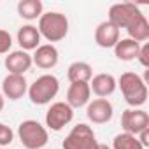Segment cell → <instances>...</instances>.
Segmentation results:
<instances>
[{"label": "cell", "mask_w": 149, "mask_h": 149, "mask_svg": "<svg viewBox=\"0 0 149 149\" xmlns=\"http://www.w3.org/2000/svg\"><path fill=\"white\" fill-rule=\"evenodd\" d=\"M121 125L125 133L137 137L144 128L149 126V114L140 109H126L121 116Z\"/></svg>", "instance_id": "ba28073f"}, {"label": "cell", "mask_w": 149, "mask_h": 149, "mask_svg": "<svg viewBox=\"0 0 149 149\" xmlns=\"http://www.w3.org/2000/svg\"><path fill=\"white\" fill-rule=\"evenodd\" d=\"M32 63H35L39 68H53L58 63V49L53 44H42L35 49V54L32 58Z\"/></svg>", "instance_id": "4fadbf2b"}, {"label": "cell", "mask_w": 149, "mask_h": 149, "mask_svg": "<svg viewBox=\"0 0 149 149\" xmlns=\"http://www.w3.org/2000/svg\"><path fill=\"white\" fill-rule=\"evenodd\" d=\"M28 90V83L25 76H16V74H9L2 83V91L9 100H19Z\"/></svg>", "instance_id": "8fae6325"}, {"label": "cell", "mask_w": 149, "mask_h": 149, "mask_svg": "<svg viewBox=\"0 0 149 149\" xmlns=\"http://www.w3.org/2000/svg\"><path fill=\"white\" fill-rule=\"evenodd\" d=\"M119 40V30L111 25L109 21H104L97 26L95 30V42L100 46V47H114Z\"/></svg>", "instance_id": "5bb4252c"}, {"label": "cell", "mask_w": 149, "mask_h": 149, "mask_svg": "<svg viewBox=\"0 0 149 149\" xmlns=\"http://www.w3.org/2000/svg\"><path fill=\"white\" fill-rule=\"evenodd\" d=\"M97 149H111V147H109V146H105V144H98V147H97Z\"/></svg>", "instance_id": "4316f807"}, {"label": "cell", "mask_w": 149, "mask_h": 149, "mask_svg": "<svg viewBox=\"0 0 149 149\" xmlns=\"http://www.w3.org/2000/svg\"><path fill=\"white\" fill-rule=\"evenodd\" d=\"M60 90V83L54 76L51 74H44V76L37 77L35 83L28 88V97L32 100V104L35 105H44L49 104L51 98H54L58 95Z\"/></svg>", "instance_id": "3957f363"}, {"label": "cell", "mask_w": 149, "mask_h": 149, "mask_svg": "<svg viewBox=\"0 0 149 149\" xmlns=\"http://www.w3.org/2000/svg\"><path fill=\"white\" fill-rule=\"evenodd\" d=\"M18 44L21 46V51L37 49L40 44V33H39L37 26H32V25L21 26L18 30Z\"/></svg>", "instance_id": "2e32d148"}, {"label": "cell", "mask_w": 149, "mask_h": 149, "mask_svg": "<svg viewBox=\"0 0 149 149\" xmlns=\"http://www.w3.org/2000/svg\"><path fill=\"white\" fill-rule=\"evenodd\" d=\"M61 147L63 149H97L98 140L95 137L93 128L81 123L77 126H74L72 132L65 137Z\"/></svg>", "instance_id": "5b68a950"}, {"label": "cell", "mask_w": 149, "mask_h": 149, "mask_svg": "<svg viewBox=\"0 0 149 149\" xmlns=\"http://www.w3.org/2000/svg\"><path fill=\"white\" fill-rule=\"evenodd\" d=\"M18 137L26 149H40L47 144V130L35 119H26L18 128Z\"/></svg>", "instance_id": "277c9868"}, {"label": "cell", "mask_w": 149, "mask_h": 149, "mask_svg": "<svg viewBox=\"0 0 149 149\" xmlns=\"http://www.w3.org/2000/svg\"><path fill=\"white\" fill-rule=\"evenodd\" d=\"M67 77L70 83H90L93 77V68L86 61H74L67 70Z\"/></svg>", "instance_id": "e0dca14e"}, {"label": "cell", "mask_w": 149, "mask_h": 149, "mask_svg": "<svg viewBox=\"0 0 149 149\" xmlns=\"http://www.w3.org/2000/svg\"><path fill=\"white\" fill-rule=\"evenodd\" d=\"M39 33L49 42H58L68 33V19L61 13H46L39 18Z\"/></svg>", "instance_id": "7a4b0ae2"}, {"label": "cell", "mask_w": 149, "mask_h": 149, "mask_svg": "<svg viewBox=\"0 0 149 149\" xmlns=\"http://www.w3.org/2000/svg\"><path fill=\"white\" fill-rule=\"evenodd\" d=\"M140 9L132 4V2H123V4H114L109 9V23L114 25L118 30L119 28H128L139 16H140Z\"/></svg>", "instance_id": "8992f818"}, {"label": "cell", "mask_w": 149, "mask_h": 149, "mask_svg": "<svg viewBox=\"0 0 149 149\" xmlns=\"http://www.w3.org/2000/svg\"><path fill=\"white\" fill-rule=\"evenodd\" d=\"M137 140L142 144V147H147V146H149V126L144 128V130L137 135Z\"/></svg>", "instance_id": "d4e9b609"}, {"label": "cell", "mask_w": 149, "mask_h": 149, "mask_svg": "<svg viewBox=\"0 0 149 149\" xmlns=\"http://www.w3.org/2000/svg\"><path fill=\"white\" fill-rule=\"evenodd\" d=\"M116 84L121 88V93H123L128 105L139 107V105L146 104V100H147V86H146V81L140 79V76H137L135 72L121 74V77H119V81H116Z\"/></svg>", "instance_id": "6da1fadb"}, {"label": "cell", "mask_w": 149, "mask_h": 149, "mask_svg": "<svg viewBox=\"0 0 149 149\" xmlns=\"http://www.w3.org/2000/svg\"><path fill=\"white\" fill-rule=\"evenodd\" d=\"M88 119L95 125H104L112 119V104L107 98H95L88 104L86 109Z\"/></svg>", "instance_id": "9c48e42d"}, {"label": "cell", "mask_w": 149, "mask_h": 149, "mask_svg": "<svg viewBox=\"0 0 149 149\" xmlns=\"http://www.w3.org/2000/svg\"><path fill=\"white\" fill-rule=\"evenodd\" d=\"M90 83H70V88L67 91V104L72 109H79L90 102Z\"/></svg>", "instance_id": "7c38bea8"}, {"label": "cell", "mask_w": 149, "mask_h": 149, "mask_svg": "<svg viewBox=\"0 0 149 149\" xmlns=\"http://www.w3.org/2000/svg\"><path fill=\"white\" fill-rule=\"evenodd\" d=\"M112 149H144L142 144L137 140L135 135L130 133H119L112 140Z\"/></svg>", "instance_id": "44dd1931"}, {"label": "cell", "mask_w": 149, "mask_h": 149, "mask_svg": "<svg viewBox=\"0 0 149 149\" xmlns=\"http://www.w3.org/2000/svg\"><path fill=\"white\" fill-rule=\"evenodd\" d=\"M42 2L40 0H21L18 4V14L23 19H37L42 16Z\"/></svg>", "instance_id": "ffe728a7"}, {"label": "cell", "mask_w": 149, "mask_h": 149, "mask_svg": "<svg viewBox=\"0 0 149 149\" xmlns=\"http://www.w3.org/2000/svg\"><path fill=\"white\" fill-rule=\"evenodd\" d=\"M6 68L9 70V74H16V76H23L25 72L30 70L32 67V56L26 51H13L9 56H6L4 61Z\"/></svg>", "instance_id": "30bf717a"}, {"label": "cell", "mask_w": 149, "mask_h": 149, "mask_svg": "<svg viewBox=\"0 0 149 149\" xmlns=\"http://www.w3.org/2000/svg\"><path fill=\"white\" fill-rule=\"evenodd\" d=\"M139 49H140L139 42H135L132 39H119L118 44L114 46V54L121 61H132V60L137 58Z\"/></svg>", "instance_id": "ac0fdd59"}, {"label": "cell", "mask_w": 149, "mask_h": 149, "mask_svg": "<svg viewBox=\"0 0 149 149\" xmlns=\"http://www.w3.org/2000/svg\"><path fill=\"white\" fill-rule=\"evenodd\" d=\"M13 137H14L13 130L4 123H0V146H9L13 142Z\"/></svg>", "instance_id": "603a6c76"}, {"label": "cell", "mask_w": 149, "mask_h": 149, "mask_svg": "<svg viewBox=\"0 0 149 149\" xmlns=\"http://www.w3.org/2000/svg\"><path fill=\"white\" fill-rule=\"evenodd\" d=\"M72 118H74V109L65 102H56L46 112V125H47V128L60 132L65 125H68L72 121Z\"/></svg>", "instance_id": "52a82bcc"}, {"label": "cell", "mask_w": 149, "mask_h": 149, "mask_svg": "<svg viewBox=\"0 0 149 149\" xmlns=\"http://www.w3.org/2000/svg\"><path fill=\"white\" fill-rule=\"evenodd\" d=\"M126 32H128V39H132V40H135V42H144V40H147L149 39V23H147V19H146V16L144 14H140L128 28H126Z\"/></svg>", "instance_id": "d6986e66"}, {"label": "cell", "mask_w": 149, "mask_h": 149, "mask_svg": "<svg viewBox=\"0 0 149 149\" xmlns=\"http://www.w3.org/2000/svg\"><path fill=\"white\" fill-rule=\"evenodd\" d=\"M11 46H13L11 33H9L7 30H2V28H0V54H6V53H9Z\"/></svg>", "instance_id": "7402d4cb"}, {"label": "cell", "mask_w": 149, "mask_h": 149, "mask_svg": "<svg viewBox=\"0 0 149 149\" xmlns=\"http://www.w3.org/2000/svg\"><path fill=\"white\" fill-rule=\"evenodd\" d=\"M137 58H139V61H140V65H142V67H149V44L140 46Z\"/></svg>", "instance_id": "cb8c5ba5"}, {"label": "cell", "mask_w": 149, "mask_h": 149, "mask_svg": "<svg viewBox=\"0 0 149 149\" xmlns=\"http://www.w3.org/2000/svg\"><path fill=\"white\" fill-rule=\"evenodd\" d=\"M2 111H4V97L0 95V112H2Z\"/></svg>", "instance_id": "484cf974"}, {"label": "cell", "mask_w": 149, "mask_h": 149, "mask_svg": "<svg viewBox=\"0 0 149 149\" xmlns=\"http://www.w3.org/2000/svg\"><path fill=\"white\" fill-rule=\"evenodd\" d=\"M116 79L114 76H111V74H98V76H95L90 83V90L98 97V98H105L109 95L114 93L116 90Z\"/></svg>", "instance_id": "9a60e30c"}]
</instances>
